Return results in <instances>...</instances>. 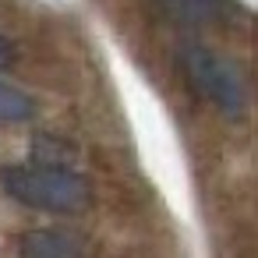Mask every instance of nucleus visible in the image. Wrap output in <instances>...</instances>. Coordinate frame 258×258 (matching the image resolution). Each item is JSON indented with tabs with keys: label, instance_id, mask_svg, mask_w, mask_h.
I'll use <instances>...</instances> for the list:
<instances>
[{
	"label": "nucleus",
	"instance_id": "nucleus-5",
	"mask_svg": "<svg viewBox=\"0 0 258 258\" xmlns=\"http://www.w3.org/2000/svg\"><path fill=\"white\" fill-rule=\"evenodd\" d=\"M11 64H15V46H11V39L0 36V68H11Z\"/></svg>",
	"mask_w": 258,
	"mask_h": 258
},
{
	"label": "nucleus",
	"instance_id": "nucleus-1",
	"mask_svg": "<svg viewBox=\"0 0 258 258\" xmlns=\"http://www.w3.org/2000/svg\"><path fill=\"white\" fill-rule=\"evenodd\" d=\"M0 184L15 202L57 216H78L92 205V187L78 173L57 166H4Z\"/></svg>",
	"mask_w": 258,
	"mask_h": 258
},
{
	"label": "nucleus",
	"instance_id": "nucleus-3",
	"mask_svg": "<svg viewBox=\"0 0 258 258\" xmlns=\"http://www.w3.org/2000/svg\"><path fill=\"white\" fill-rule=\"evenodd\" d=\"M18 254L22 258H85L82 244L68 233L57 230H32L18 237Z\"/></svg>",
	"mask_w": 258,
	"mask_h": 258
},
{
	"label": "nucleus",
	"instance_id": "nucleus-4",
	"mask_svg": "<svg viewBox=\"0 0 258 258\" xmlns=\"http://www.w3.org/2000/svg\"><path fill=\"white\" fill-rule=\"evenodd\" d=\"M32 113H36V106H32V99L25 92H18L15 85L0 82V120H4V124H22Z\"/></svg>",
	"mask_w": 258,
	"mask_h": 258
},
{
	"label": "nucleus",
	"instance_id": "nucleus-2",
	"mask_svg": "<svg viewBox=\"0 0 258 258\" xmlns=\"http://www.w3.org/2000/svg\"><path fill=\"white\" fill-rule=\"evenodd\" d=\"M180 60H184L187 78L195 82V89H198L205 99H212V103H216L219 110H226V113H237V110H240V85H237L233 71H230L216 53H209L205 46H184Z\"/></svg>",
	"mask_w": 258,
	"mask_h": 258
}]
</instances>
